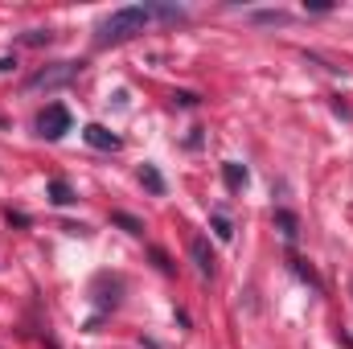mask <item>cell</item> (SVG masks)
Masks as SVG:
<instances>
[{"label":"cell","mask_w":353,"mask_h":349,"mask_svg":"<svg viewBox=\"0 0 353 349\" xmlns=\"http://www.w3.org/2000/svg\"><path fill=\"white\" fill-rule=\"evenodd\" d=\"M152 21V8L148 4H128V8H115L103 25H99V46H119V41H132L136 33H144V25Z\"/></svg>","instance_id":"1"},{"label":"cell","mask_w":353,"mask_h":349,"mask_svg":"<svg viewBox=\"0 0 353 349\" xmlns=\"http://www.w3.org/2000/svg\"><path fill=\"white\" fill-rule=\"evenodd\" d=\"M70 128H74V119H70V111H66L62 103H50V107L37 115V132H41L46 140H62Z\"/></svg>","instance_id":"2"},{"label":"cell","mask_w":353,"mask_h":349,"mask_svg":"<svg viewBox=\"0 0 353 349\" xmlns=\"http://www.w3.org/2000/svg\"><path fill=\"white\" fill-rule=\"evenodd\" d=\"M79 74V66L74 62H58V66H50V70H37L33 79H29V90H41V87H62V83H70Z\"/></svg>","instance_id":"3"},{"label":"cell","mask_w":353,"mask_h":349,"mask_svg":"<svg viewBox=\"0 0 353 349\" xmlns=\"http://www.w3.org/2000/svg\"><path fill=\"white\" fill-rule=\"evenodd\" d=\"M83 140H87L90 148H103V152H115V148H119V136L107 132L103 123H87V128H83Z\"/></svg>","instance_id":"4"},{"label":"cell","mask_w":353,"mask_h":349,"mask_svg":"<svg viewBox=\"0 0 353 349\" xmlns=\"http://www.w3.org/2000/svg\"><path fill=\"white\" fill-rule=\"evenodd\" d=\"M189 255H193L197 271H201L205 279H210V275L218 271V259H214V251H210V243H205V239H193V243H189Z\"/></svg>","instance_id":"5"},{"label":"cell","mask_w":353,"mask_h":349,"mask_svg":"<svg viewBox=\"0 0 353 349\" xmlns=\"http://www.w3.org/2000/svg\"><path fill=\"white\" fill-rule=\"evenodd\" d=\"M46 193H50V201L54 206H74L79 201V193L70 189V181H62V177H54L50 185H46Z\"/></svg>","instance_id":"6"},{"label":"cell","mask_w":353,"mask_h":349,"mask_svg":"<svg viewBox=\"0 0 353 349\" xmlns=\"http://www.w3.org/2000/svg\"><path fill=\"white\" fill-rule=\"evenodd\" d=\"M275 226H279V235H283L288 243L300 235V222H296V214H288V210H275Z\"/></svg>","instance_id":"7"},{"label":"cell","mask_w":353,"mask_h":349,"mask_svg":"<svg viewBox=\"0 0 353 349\" xmlns=\"http://www.w3.org/2000/svg\"><path fill=\"white\" fill-rule=\"evenodd\" d=\"M222 177H226L230 189H243V185H247V169H243L239 161H226V165H222Z\"/></svg>","instance_id":"8"},{"label":"cell","mask_w":353,"mask_h":349,"mask_svg":"<svg viewBox=\"0 0 353 349\" xmlns=\"http://www.w3.org/2000/svg\"><path fill=\"white\" fill-rule=\"evenodd\" d=\"M111 222H115V226H123V230H128V235H136V239L144 235V222H140V218H132V214H123V210H115V214H111Z\"/></svg>","instance_id":"9"},{"label":"cell","mask_w":353,"mask_h":349,"mask_svg":"<svg viewBox=\"0 0 353 349\" xmlns=\"http://www.w3.org/2000/svg\"><path fill=\"white\" fill-rule=\"evenodd\" d=\"M140 181L148 185V193H165V177L157 173L152 165H144V169H140Z\"/></svg>","instance_id":"10"},{"label":"cell","mask_w":353,"mask_h":349,"mask_svg":"<svg viewBox=\"0 0 353 349\" xmlns=\"http://www.w3.org/2000/svg\"><path fill=\"white\" fill-rule=\"evenodd\" d=\"M214 230H218V239H234V226H230V218L222 210H214Z\"/></svg>","instance_id":"11"},{"label":"cell","mask_w":353,"mask_h":349,"mask_svg":"<svg viewBox=\"0 0 353 349\" xmlns=\"http://www.w3.org/2000/svg\"><path fill=\"white\" fill-rule=\"evenodd\" d=\"M152 17H161V21H181V17H185V8H173V4H157V8H152Z\"/></svg>","instance_id":"12"}]
</instances>
